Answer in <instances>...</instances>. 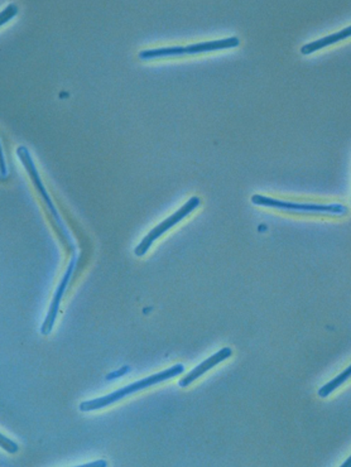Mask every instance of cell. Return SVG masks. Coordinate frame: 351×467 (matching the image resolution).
<instances>
[{
  "label": "cell",
  "instance_id": "7c38bea8",
  "mask_svg": "<svg viewBox=\"0 0 351 467\" xmlns=\"http://www.w3.org/2000/svg\"><path fill=\"white\" fill-rule=\"evenodd\" d=\"M107 466V462L105 461H97L92 462V463H87V465H84V466Z\"/></svg>",
  "mask_w": 351,
  "mask_h": 467
},
{
  "label": "cell",
  "instance_id": "5b68a950",
  "mask_svg": "<svg viewBox=\"0 0 351 467\" xmlns=\"http://www.w3.org/2000/svg\"><path fill=\"white\" fill-rule=\"evenodd\" d=\"M200 203H201V201L196 196L190 198L180 210L176 211L175 214L171 215L170 218H167L165 221H162L161 224H158L154 229L149 231V234H147L142 242H139L136 245V248L134 249V254H136V257H143L144 254L147 253L149 248L152 247V244L159 237H162L166 231L170 230L171 227H173L176 224H178L181 220L185 219L186 216L191 214L195 208L200 206Z\"/></svg>",
  "mask_w": 351,
  "mask_h": 467
},
{
  "label": "cell",
  "instance_id": "5bb4252c",
  "mask_svg": "<svg viewBox=\"0 0 351 467\" xmlns=\"http://www.w3.org/2000/svg\"><path fill=\"white\" fill-rule=\"evenodd\" d=\"M3 158V157H1ZM1 169H3V176L6 175V163H4V159H3V163H1Z\"/></svg>",
  "mask_w": 351,
  "mask_h": 467
},
{
  "label": "cell",
  "instance_id": "277c9868",
  "mask_svg": "<svg viewBox=\"0 0 351 467\" xmlns=\"http://www.w3.org/2000/svg\"><path fill=\"white\" fill-rule=\"evenodd\" d=\"M17 156L18 157L21 158L23 166H24V168L27 169L28 175L31 176V178L33 180L34 186H36V188H37L38 192H40V196H42L43 201H45V206L48 208V211L51 213L52 216H53V219H55V221H56L58 231H60V232H61V235L65 237L66 242H68L70 249H71L72 252H75V248H76V247H75L74 242H72V239H71V237H70L68 229H66V226H65V224H63V220H61V218H60V215H58V213H57L56 208H55V205H53V203H52L51 198H50L48 193H47V191H45V186H43L42 181H40V175H38V171H37L36 166H34L33 161H32V157H31V154H29L28 149H27L26 146H19V148L17 149Z\"/></svg>",
  "mask_w": 351,
  "mask_h": 467
},
{
  "label": "cell",
  "instance_id": "8992f818",
  "mask_svg": "<svg viewBox=\"0 0 351 467\" xmlns=\"http://www.w3.org/2000/svg\"><path fill=\"white\" fill-rule=\"evenodd\" d=\"M77 254H74L72 259L70 260L68 263V269H66V273L63 276V281L58 284L57 287L56 293L52 299L51 306H50V310H48V313L45 316V322H43V326H42V333L43 335H48L51 333L52 328H53V325H55V321H56L57 315H58V308H60V304L63 299V294L66 292V288L68 287V283H70V279L71 277L74 274L75 268L77 265Z\"/></svg>",
  "mask_w": 351,
  "mask_h": 467
},
{
  "label": "cell",
  "instance_id": "ba28073f",
  "mask_svg": "<svg viewBox=\"0 0 351 467\" xmlns=\"http://www.w3.org/2000/svg\"><path fill=\"white\" fill-rule=\"evenodd\" d=\"M351 36V26L347 27V28L342 29L340 32L338 33L330 34V36H326L323 37L321 40L313 41L311 43H307V45H303L301 48V53L302 55H310V53H313V52L318 51L321 48H325L328 45H334V43H338L340 42L341 40H345L347 37Z\"/></svg>",
  "mask_w": 351,
  "mask_h": 467
},
{
  "label": "cell",
  "instance_id": "52a82bcc",
  "mask_svg": "<svg viewBox=\"0 0 351 467\" xmlns=\"http://www.w3.org/2000/svg\"><path fill=\"white\" fill-rule=\"evenodd\" d=\"M232 350L230 348H224L220 351H217L216 354L211 355L209 359L202 361L200 365L196 366L195 369H193L191 372H188V375L181 379L178 382V385L182 387V388L191 385L196 379H198L201 375H204L205 372H209L210 369H212L214 366L219 365L222 361L229 359L232 356Z\"/></svg>",
  "mask_w": 351,
  "mask_h": 467
},
{
  "label": "cell",
  "instance_id": "30bf717a",
  "mask_svg": "<svg viewBox=\"0 0 351 467\" xmlns=\"http://www.w3.org/2000/svg\"><path fill=\"white\" fill-rule=\"evenodd\" d=\"M17 6H14V4H11V6H6V9L4 11H1V24H4V23L6 22V21H9L13 16H16L17 14Z\"/></svg>",
  "mask_w": 351,
  "mask_h": 467
},
{
  "label": "cell",
  "instance_id": "4fadbf2b",
  "mask_svg": "<svg viewBox=\"0 0 351 467\" xmlns=\"http://www.w3.org/2000/svg\"><path fill=\"white\" fill-rule=\"evenodd\" d=\"M342 467H351V456L342 463Z\"/></svg>",
  "mask_w": 351,
  "mask_h": 467
},
{
  "label": "cell",
  "instance_id": "7a4b0ae2",
  "mask_svg": "<svg viewBox=\"0 0 351 467\" xmlns=\"http://www.w3.org/2000/svg\"><path fill=\"white\" fill-rule=\"evenodd\" d=\"M239 38L230 37L225 40L210 41V42H201L195 45H185V47H163L157 50H146L139 52L141 60H152L159 57L183 56V55H196V53H204V52L217 51V50H225L232 48L239 45Z\"/></svg>",
  "mask_w": 351,
  "mask_h": 467
},
{
  "label": "cell",
  "instance_id": "9c48e42d",
  "mask_svg": "<svg viewBox=\"0 0 351 467\" xmlns=\"http://www.w3.org/2000/svg\"><path fill=\"white\" fill-rule=\"evenodd\" d=\"M349 377H351V365L349 366L347 369H345L344 372H341L340 375H338V377L333 379L329 383L325 384L323 388L318 390V395H320L321 398L329 397L334 390H336V389L339 388L340 385L345 383Z\"/></svg>",
  "mask_w": 351,
  "mask_h": 467
},
{
  "label": "cell",
  "instance_id": "8fae6325",
  "mask_svg": "<svg viewBox=\"0 0 351 467\" xmlns=\"http://www.w3.org/2000/svg\"><path fill=\"white\" fill-rule=\"evenodd\" d=\"M0 439H1V446H3L4 450L8 451L9 453H16L17 452L18 446L14 442H11V439H6V436H1Z\"/></svg>",
  "mask_w": 351,
  "mask_h": 467
},
{
  "label": "cell",
  "instance_id": "6da1fadb",
  "mask_svg": "<svg viewBox=\"0 0 351 467\" xmlns=\"http://www.w3.org/2000/svg\"><path fill=\"white\" fill-rule=\"evenodd\" d=\"M183 372H185V366L182 364H176V365L171 366L170 369H166L163 372H157L153 375L144 377L142 380H138V382H134V383L129 384V385H125L124 388L118 389V390H115L110 394L104 395L102 398L82 402L80 404V411H97V409L107 408L109 405L124 399L125 397H128V395L134 394L139 390L149 388V387L156 385V384L162 383V382L172 379V377H177V375H181Z\"/></svg>",
  "mask_w": 351,
  "mask_h": 467
},
{
  "label": "cell",
  "instance_id": "3957f363",
  "mask_svg": "<svg viewBox=\"0 0 351 467\" xmlns=\"http://www.w3.org/2000/svg\"><path fill=\"white\" fill-rule=\"evenodd\" d=\"M252 203L258 205V206H264V208H281V210L311 213V214L336 215V216L347 214V208L344 205H341V203L321 205V203H289V201L266 198V196H261V195H254L252 198Z\"/></svg>",
  "mask_w": 351,
  "mask_h": 467
}]
</instances>
